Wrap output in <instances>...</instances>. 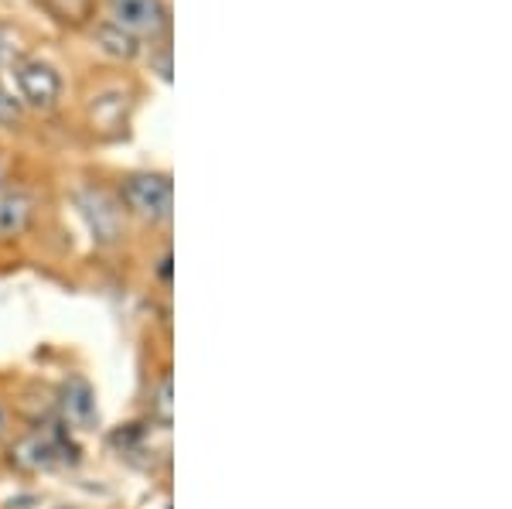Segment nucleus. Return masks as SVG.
Returning <instances> with one entry per match:
<instances>
[{
	"instance_id": "nucleus-1",
	"label": "nucleus",
	"mask_w": 512,
	"mask_h": 509,
	"mask_svg": "<svg viewBox=\"0 0 512 509\" xmlns=\"http://www.w3.org/2000/svg\"><path fill=\"white\" fill-rule=\"evenodd\" d=\"M11 462L21 472H52L62 462H79V448L69 441V434L62 428L52 431H31L24 434L18 445L11 448Z\"/></svg>"
},
{
	"instance_id": "nucleus-2",
	"label": "nucleus",
	"mask_w": 512,
	"mask_h": 509,
	"mask_svg": "<svg viewBox=\"0 0 512 509\" xmlns=\"http://www.w3.org/2000/svg\"><path fill=\"white\" fill-rule=\"evenodd\" d=\"M120 199L144 223H164L171 216V178L168 175H130L120 185Z\"/></svg>"
},
{
	"instance_id": "nucleus-3",
	"label": "nucleus",
	"mask_w": 512,
	"mask_h": 509,
	"mask_svg": "<svg viewBox=\"0 0 512 509\" xmlns=\"http://www.w3.org/2000/svg\"><path fill=\"white\" fill-rule=\"evenodd\" d=\"M76 205L96 243L110 246L123 236V209L110 192H103V188H82L76 195Z\"/></svg>"
},
{
	"instance_id": "nucleus-4",
	"label": "nucleus",
	"mask_w": 512,
	"mask_h": 509,
	"mask_svg": "<svg viewBox=\"0 0 512 509\" xmlns=\"http://www.w3.org/2000/svg\"><path fill=\"white\" fill-rule=\"evenodd\" d=\"M14 82H18L21 100L28 103L31 110H52L62 96L59 72H55L48 62H38V59L14 62Z\"/></svg>"
},
{
	"instance_id": "nucleus-5",
	"label": "nucleus",
	"mask_w": 512,
	"mask_h": 509,
	"mask_svg": "<svg viewBox=\"0 0 512 509\" xmlns=\"http://www.w3.org/2000/svg\"><path fill=\"white\" fill-rule=\"evenodd\" d=\"M113 24L130 31L134 38H154L168 24V11L161 0H110Z\"/></svg>"
},
{
	"instance_id": "nucleus-6",
	"label": "nucleus",
	"mask_w": 512,
	"mask_h": 509,
	"mask_svg": "<svg viewBox=\"0 0 512 509\" xmlns=\"http://www.w3.org/2000/svg\"><path fill=\"white\" fill-rule=\"evenodd\" d=\"M59 404H62L65 421H72L76 428H93V424L99 421L96 390L86 376H69V380L62 383Z\"/></svg>"
},
{
	"instance_id": "nucleus-7",
	"label": "nucleus",
	"mask_w": 512,
	"mask_h": 509,
	"mask_svg": "<svg viewBox=\"0 0 512 509\" xmlns=\"http://www.w3.org/2000/svg\"><path fill=\"white\" fill-rule=\"evenodd\" d=\"M31 219H35V202H31V195L21 192V188H4V192H0V240L24 236Z\"/></svg>"
},
{
	"instance_id": "nucleus-8",
	"label": "nucleus",
	"mask_w": 512,
	"mask_h": 509,
	"mask_svg": "<svg viewBox=\"0 0 512 509\" xmlns=\"http://www.w3.org/2000/svg\"><path fill=\"white\" fill-rule=\"evenodd\" d=\"M96 45L103 48L106 55H113V59H134L140 52V38H134L130 31H123L120 24H113V21H103L96 28Z\"/></svg>"
},
{
	"instance_id": "nucleus-9",
	"label": "nucleus",
	"mask_w": 512,
	"mask_h": 509,
	"mask_svg": "<svg viewBox=\"0 0 512 509\" xmlns=\"http://www.w3.org/2000/svg\"><path fill=\"white\" fill-rule=\"evenodd\" d=\"M45 4L59 21H72V24L89 18V11H93V0H45Z\"/></svg>"
},
{
	"instance_id": "nucleus-10",
	"label": "nucleus",
	"mask_w": 512,
	"mask_h": 509,
	"mask_svg": "<svg viewBox=\"0 0 512 509\" xmlns=\"http://www.w3.org/2000/svg\"><path fill=\"white\" fill-rule=\"evenodd\" d=\"M151 410L158 414L161 428H171V373L161 376L158 390H154V397H151Z\"/></svg>"
},
{
	"instance_id": "nucleus-11",
	"label": "nucleus",
	"mask_w": 512,
	"mask_h": 509,
	"mask_svg": "<svg viewBox=\"0 0 512 509\" xmlns=\"http://www.w3.org/2000/svg\"><path fill=\"white\" fill-rule=\"evenodd\" d=\"M21 38H18V31H11V28H4L0 24V65H14V62H21Z\"/></svg>"
},
{
	"instance_id": "nucleus-12",
	"label": "nucleus",
	"mask_w": 512,
	"mask_h": 509,
	"mask_svg": "<svg viewBox=\"0 0 512 509\" xmlns=\"http://www.w3.org/2000/svg\"><path fill=\"white\" fill-rule=\"evenodd\" d=\"M21 117V100H14L11 89L0 82V123H18Z\"/></svg>"
},
{
	"instance_id": "nucleus-13",
	"label": "nucleus",
	"mask_w": 512,
	"mask_h": 509,
	"mask_svg": "<svg viewBox=\"0 0 512 509\" xmlns=\"http://www.w3.org/2000/svg\"><path fill=\"white\" fill-rule=\"evenodd\" d=\"M158 274L164 277V281H171V257H164V260H161V270H158Z\"/></svg>"
},
{
	"instance_id": "nucleus-14",
	"label": "nucleus",
	"mask_w": 512,
	"mask_h": 509,
	"mask_svg": "<svg viewBox=\"0 0 512 509\" xmlns=\"http://www.w3.org/2000/svg\"><path fill=\"white\" fill-rule=\"evenodd\" d=\"M4 428H7V414H4V404H0V434H4Z\"/></svg>"
},
{
	"instance_id": "nucleus-15",
	"label": "nucleus",
	"mask_w": 512,
	"mask_h": 509,
	"mask_svg": "<svg viewBox=\"0 0 512 509\" xmlns=\"http://www.w3.org/2000/svg\"><path fill=\"white\" fill-rule=\"evenodd\" d=\"M0 182H4V175H0ZM0 192H4V185H0Z\"/></svg>"
}]
</instances>
